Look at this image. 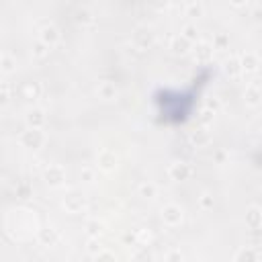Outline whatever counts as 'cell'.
Masks as SVG:
<instances>
[{
  "label": "cell",
  "mask_w": 262,
  "mask_h": 262,
  "mask_svg": "<svg viewBox=\"0 0 262 262\" xmlns=\"http://www.w3.org/2000/svg\"><path fill=\"white\" fill-rule=\"evenodd\" d=\"M8 98H10V86H8V82H2L0 84V100L6 102Z\"/></svg>",
  "instance_id": "74e56055"
},
{
  "label": "cell",
  "mask_w": 262,
  "mask_h": 262,
  "mask_svg": "<svg viewBox=\"0 0 262 262\" xmlns=\"http://www.w3.org/2000/svg\"><path fill=\"white\" fill-rule=\"evenodd\" d=\"M162 219H164L166 225H178L182 221V209L178 205H172L170 203V205H166L162 209Z\"/></svg>",
  "instance_id": "30bf717a"
},
{
  "label": "cell",
  "mask_w": 262,
  "mask_h": 262,
  "mask_svg": "<svg viewBox=\"0 0 262 262\" xmlns=\"http://www.w3.org/2000/svg\"><path fill=\"white\" fill-rule=\"evenodd\" d=\"M61 205H63L66 211H70V213H80V211L86 207V201H84L82 192H78V190H68V192L63 194V199H61Z\"/></svg>",
  "instance_id": "3957f363"
},
{
  "label": "cell",
  "mask_w": 262,
  "mask_h": 262,
  "mask_svg": "<svg viewBox=\"0 0 262 262\" xmlns=\"http://www.w3.org/2000/svg\"><path fill=\"white\" fill-rule=\"evenodd\" d=\"M235 262H262V254L256 248H242L235 254Z\"/></svg>",
  "instance_id": "2e32d148"
},
{
  "label": "cell",
  "mask_w": 262,
  "mask_h": 262,
  "mask_svg": "<svg viewBox=\"0 0 262 262\" xmlns=\"http://www.w3.org/2000/svg\"><path fill=\"white\" fill-rule=\"evenodd\" d=\"M96 262H117L115 254L108 252V250H102L100 254H96Z\"/></svg>",
  "instance_id": "d590c367"
},
{
  "label": "cell",
  "mask_w": 262,
  "mask_h": 262,
  "mask_svg": "<svg viewBox=\"0 0 262 262\" xmlns=\"http://www.w3.org/2000/svg\"><path fill=\"white\" fill-rule=\"evenodd\" d=\"M252 18H254L256 23H262V4H254V8H252Z\"/></svg>",
  "instance_id": "ab89813d"
},
{
  "label": "cell",
  "mask_w": 262,
  "mask_h": 262,
  "mask_svg": "<svg viewBox=\"0 0 262 262\" xmlns=\"http://www.w3.org/2000/svg\"><path fill=\"white\" fill-rule=\"evenodd\" d=\"M223 72H225L229 78H237V76L242 74V63H239V57L229 55V57L223 61Z\"/></svg>",
  "instance_id": "ac0fdd59"
},
{
  "label": "cell",
  "mask_w": 262,
  "mask_h": 262,
  "mask_svg": "<svg viewBox=\"0 0 262 262\" xmlns=\"http://www.w3.org/2000/svg\"><path fill=\"white\" fill-rule=\"evenodd\" d=\"M180 35H182L184 39H188L190 43H196V39H199V27H196L194 23H184V25L180 27Z\"/></svg>",
  "instance_id": "7402d4cb"
},
{
  "label": "cell",
  "mask_w": 262,
  "mask_h": 262,
  "mask_svg": "<svg viewBox=\"0 0 262 262\" xmlns=\"http://www.w3.org/2000/svg\"><path fill=\"white\" fill-rule=\"evenodd\" d=\"M227 45H229V35L225 31L213 35V49H227Z\"/></svg>",
  "instance_id": "4316f807"
},
{
  "label": "cell",
  "mask_w": 262,
  "mask_h": 262,
  "mask_svg": "<svg viewBox=\"0 0 262 262\" xmlns=\"http://www.w3.org/2000/svg\"><path fill=\"white\" fill-rule=\"evenodd\" d=\"M80 176H82V180H86V182H92V180H94V168H90V166H82V170H80Z\"/></svg>",
  "instance_id": "8d00e7d4"
},
{
  "label": "cell",
  "mask_w": 262,
  "mask_h": 262,
  "mask_svg": "<svg viewBox=\"0 0 262 262\" xmlns=\"http://www.w3.org/2000/svg\"><path fill=\"white\" fill-rule=\"evenodd\" d=\"M213 205H215V201H213V196H211L209 192H203V194L199 196V207H201L203 211L213 209Z\"/></svg>",
  "instance_id": "4dcf8cb0"
},
{
  "label": "cell",
  "mask_w": 262,
  "mask_h": 262,
  "mask_svg": "<svg viewBox=\"0 0 262 262\" xmlns=\"http://www.w3.org/2000/svg\"><path fill=\"white\" fill-rule=\"evenodd\" d=\"M239 63H242V72H246V74H254V72H258V68H260V59H258V55L252 53V51L242 53V55H239Z\"/></svg>",
  "instance_id": "7c38bea8"
},
{
  "label": "cell",
  "mask_w": 262,
  "mask_h": 262,
  "mask_svg": "<svg viewBox=\"0 0 262 262\" xmlns=\"http://www.w3.org/2000/svg\"><path fill=\"white\" fill-rule=\"evenodd\" d=\"M96 164H98V168H102L106 172L115 170L117 168V156H115V151L113 149H100L96 154Z\"/></svg>",
  "instance_id": "ba28073f"
},
{
  "label": "cell",
  "mask_w": 262,
  "mask_h": 262,
  "mask_svg": "<svg viewBox=\"0 0 262 262\" xmlns=\"http://www.w3.org/2000/svg\"><path fill=\"white\" fill-rule=\"evenodd\" d=\"M244 98H246L248 104H258V102L262 100V86L256 84V82L248 84L246 90H244Z\"/></svg>",
  "instance_id": "e0dca14e"
},
{
  "label": "cell",
  "mask_w": 262,
  "mask_h": 262,
  "mask_svg": "<svg viewBox=\"0 0 262 262\" xmlns=\"http://www.w3.org/2000/svg\"><path fill=\"white\" fill-rule=\"evenodd\" d=\"M20 143H23L25 147H29V149H39V147L45 143V133H43L41 129L29 127L27 131L20 133Z\"/></svg>",
  "instance_id": "7a4b0ae2"
},
{
  "label": "cell",
  "mask_w": 262,
  "mask_h": 262,
  "mask_svg": "<svg viewBox=\"0 0 262 262\" xmlns=\"http://www.w3.org/2000/svg\"><path fill=\"white\" fill-rule=\"evenodd\" d=\"M86 248H88V252H92L94 256L102 252V246H100V239H98V237H90L88 244H86Z\"/></svg>",
  "instance_id": "d6a6232c"
},
{
  "label": "cell",
  "mask_w": 262,
  "mask_h": 262,
  "mask_svg": "<svg viewBox=\"0 0 262 262\" xmlns=\"http://www.w3.org/2000/svg\"><path fill=\"white\" fill-rule=\"evenodd\" d=\"M164 260H166V262H184V256H182L180 250H170Z\"/></svg>",
  "instance_id": "e575fe53"
},
{
  "label": "cell",
  "mask_w": 262,
  "mask_h": 262,
  "mask_svg": "<svg viewBox=\"0 0 262 262\" xmlns=\"http://www.w3.org/2000/svg\"><path fill=\"white\" fill-rule=\"evenodd\" d=\"M205 108H209L211 113H217V108H219V100H217L215 96H209V98L205 100Z\"/></svg>",
  "instance_id": "f35d334b"
},
{
  "label": "cell",
  "mask_w": 262,
  "mask_h": 262,
  "mask_svg": "<svg viewBox=\"0 0 262 262\" xmlns=\"http://www.w3.org/2000/svg\"><path fill=\"white\" fill-rule=\"evenodd\" d=\"M188 139H190V143H192V145L203 147V145H207V143L211 141V133H209V129H207V127L199 125V127H194V129L190 131Z\"/></svg>",
  "instance_id": "4fadbf2b"
},
{
  "label": "cell",
  "mask_w": 262,
  "mask_h": 262,
  "mask_svg": "<svg viewBox=\"0 0 262 262\" xmlns=\"http://www.w3.org/2000/svg\"><path fill=\"white\" fill-rule=\"evenodd\" d=\"M43 178H45V182H47L49 186H59V184H63V180H66V170H63L61 166H57V164L47 166L45 172H43Z\"/></svg>",
  "instance_id": "5b68a950"
},
{
  "label": "cell",
  "mask_w": 262,
  "mask_h": 262,
  "mask_svg": "<svg viewBox=\"0 0 262 262\" xmlns=\"http://www.w3.org/2000/svg\"><path fill=\"white\" fill-rule=\"evenodd\" d=\"M170 49H172L176 55H184V53H188V51L192 49V43H190L188 39H184L180 33H176V35L170 37Z\"/></svg>",
  "instance_id": "8fae6325"
},
{
  "label": "cell",
  "mask_w": 262,
  "mask_h": 262,
  "mask_svg": "<svg viewBox=\"0 0 262 262\" xmlns=\"http://www.w3.org/2000/svg\"><path fill=\"white\" fill-rule=\"evenodd\" d=\"M74 20H76L78 25H90V23L94 20V16H92V12H90L86 6H78V8L74 10Z\"/></svg>",
  "instance_id": "44dd1931"
},
{
  "label": "cell",
  "mask_w": 262,
  "mask_h": 262,
  "mask_svg": "<svg viewBox=\"0 0 262 262\" xmlns=\"http://www.w3.org/2000/svg\"><path fill=\"white\" fill-rule=\"evenodd\" d=\"M225 158H227L225 149H217V151H215V162H217V164H223V162H225Z\"/></svg>",
  "instance_id": "60d3db41"
},
{
  "label": "cell",
  "mask_w": 262,
  "mask_h": 262,
  "mask_svg": "<svg viewBox=\"0 0 262 262\" xmlns=\"http://www.w3.org/2000/svg\"><path fill=\"white\" fill-rule=\"evenodd\" d=\"M25 121H27L29 127L41 129V127L45 125V111L39 108V106H33V108H29V111L25 113Z\"/></svg>",
  "instance_id": "9c48e42d"
},
{
  "label": "cell",
  "mask_w": 262,
  "mask_h": 262,
  "mask_svg": "<svg viewBox=\"0 0 262 262\" xmlns=\"http://www.w3.org/2000/svg\"><path fill=\"white\" fill-rule=\"evenodd\" d=\"M149 239H151V233L147 229H135V242H137V246H149Z\"/></svg>",
  "instance_id": "f1b7e54d"
},
{
  "label": "cell",
  "mask_w": 262,
  "mask_h": 262,
  "mask_svg": "<svg viewBox=\"0 0 262 262\" xmlns=\"http://www.w3.org/2000/svg\"><path fill=\"white\" fill-rule=\"evenodd\" d=\"M192 51H194V59L196 61H207L213 55V45L207 43V41H196L194 47H192Z\"/></svg>",
  "instance_id": "9a60e30c"
},
{
  "label": "cell",
  "mask_w": 262,
  "mask_h": 262,
  "mask_svg": "<svg viewBox=\"0 0 262 262\" xmlns=\"http://www.w3.org/2000/svg\"><path fill=\"white\" fill-rule=\"evenodd\" d=\"M31 53H33V57L43 59V57L49 53V45H45L41 39H37V41H33V43H31Z\"/></svg>",
  "instance_id": "d4e9b609"
},
{
  "label": "cell",
  "mask_w": 262,
  "mask_h": 262,
  "mask_svg": "<svg viewBox=\"0 0 262 262\" xmlns=\"http://www.w3.org/2000/svg\"><path fill=\"white\" fill-rule=\"evenodd\" d=\"M31 184L29 182H18L16 184V196H20V199H29L31 196Z\"/></svg>",
  "instance_id": "1f68e13d"
},
{
  "label": "cell",
  "mask_w": 262,
  "mask_h": 262,
  "mask_svg": "<svg viewBox=\"0 0 262 262\" xmlns=\"http://www.w3.org/2000/svg\"><path fill=\"white\" fill-rule=\"evenodd\" d=\"M86 231L90 237H100L104 231V223L98 219H90V221H86Z\"/></svg>",
  "instance_id": "cb8c5ba5"
},
{
  "label": "cell",
  "mask_w": 262,
  "mask_h": 262,
  "mask_svg": "<svg viewBox=\"0 0 262 262\" xmlns=\"http://www.w3.org/2000/svg\"><path fill=\"white\" fill-rule=\"evenodd\" d=\"M168 174H170L172 180L182 182V180H188L192 176V166L186 164V162H182V160H176V162H172L168 166Z\"/></svg>",
  "instance_id": "277c9868"
},
{
  "label": "cell",
  "mask_w": 262,
  "mask_h": 262,
  "mask_svg": "<svg viewBox=\"0 0 262 262\" xmlns=\"http://www.w3.org/2000/svg\"><path fill=\"white\" fill-rule=\"evenodd\" d=\"M18 92H20V96H23L25 100H37V98L41 96L43 88H41V82H37V80H27V82L20 84Z\"/></svg>",
  "instance_id": "52a82bcc"
},
{
  "label": "cell",
  "mask_w": 262,
  "mask_h": 262,
  "mask_svg": "<svg viewBox=\"0 0 262 262\" xmlns=\"http://www.w3.org/2000/svg\"><path fill=\"white\" fill-rule=\"evenodd\" d=\"M246 223H248V227L258 229L260 223H262V211L258 207H250L248 213H246Z\"/></svg>",
  "instance_id": "ffe728a7"
},
{
  "label": "cell",
  "mask_w": 262,
  "mask_h": 262,
  "mask_svg": "<svg viewBox=\"0 0 262 262\" xmlns=\"http://www.w3.org/2000/svg\"><path fill=\"white\" fill-rule=\"evenodd\" d=\"M184 14L186 16H203V4L196 0H190L184 4Z\"/></svg>",
  "instance_id": "484cf974"
},
{
  "label": "cell",
  "mask_w": 262,
  "mask_h": 262,
  "mask_svg": "<svg viewBox=\"0 0 262 262\" xmlns=\"http://www.w3.org/2000/svg\"><path fill=\"white\" fill-rule=\"evenodd\" d=\"M98 94H100V98L111 100V98H115V96H117V86H115L113 82L104 80V82H100V84H98Z\"/></svg>",
  "instance_id": "603a6c76"
},
{
  "label": "cell",
  "mask_w": 262,
  "mask_h": 262,
  "mask_svg": "<svg viewBox=\"0 0 262 262\" xmlns=\"http://www.w3.org/2000/svg\"><path fill=\"white\" fill-rule=\"evenodd\" d=\"M133 262H156V256L149 246H137L133 250Z\"/></svg>",
  "instance_id": "d6986e66"
},
{
  "label": "cell",
  "mask_w": 262,
  "mask_h": 262,
  "mask_svg": "<svg viewBox=\"0 0 262 262\" xmlns=\"http://www.w3.org/2000/svg\"><path fill=\"white\" fill-rule=\"evenodd\" d=\"M131 41H133L135 49H149V47L154 45L156 37H154V31H151L149 27L139 25V27L133 29V33H131Z\"/></svg>",
  "instance_id": "6da1fadb"
},
{
  "label": "cell",
  "mask_w": 262,
  "mask_h": 262,
  "mask_svg": "<svg viewBox=\"0 0 262 262\" xmlns=\"http://www.w3.org/2000/svg\"><path fill=\"white\" fill-rule=\"evenodd\" d=\"M39 39L45 43V45H55L57 41H59V31H57V27L53 25V23H49V20H45L43 25H41V31H39Z\"/></svg>",
  "instance_id": "8992f818"
},
{
  "label": "cell",
  "mask_w": 262,
  "mask_h": 262,
  "mask_svg": "<svg viewBox=\"0 0 262 262\" xmlns=\"http://www.w3.org/2000/svg\"><path fill=\"white\" fill-rule=\"evenodd\" d=\"M39 242L43 244V246H55L57 242H59V231L55 229V227H41L39 229Z\"/></svg>",
  "instance_id": "5bb4252c"
},
{
  "label": "cell",
  "mask_w": 262,
  "mask_h": 262,
  "mask_svg": "<svg viewBox=\"0 0 262 262\" xmlns=\"http://www.w3.org/2000/svg\"><path fill=\"white\" fill-rule=\"evenodd\" d=\"M258 229H260V231H262V223H260V227H258Z\"/></svg>",
  "instance_id": "b9f144b4"
},
{
  "label": "cell",
  "mask_w": 262,
  "mask_h": 262,
  "mask_svg": "<svg viewBox=\"0 0 262 262\" xmlns=\"http://www.w3.org/2000/svg\"><path fill=\"white\" fill-rule=\"evenodd\" d=\"M139 194H141L143 199H154V196H156V186H154L151 182H143V184L139 186Z\"/></svg>",
  "instance_id": "f546056e"
},
{
  "label": "cell",
  "mask_w": 262,
  "mask_h": 262,
  "mask_svg": "<svg viewBox=\"0 0 262 262\" xmlns=\"http://www.w3.org/2000/svg\"><path fill=\"white\" fill-rule=\"evenodd\" d=\"M14 66H16V63H14V59H12L6 51H4V53H0V70H2L4 74L12 72V70H14Z\"/></svg>",
  "instance_id": "83f0119b"
},
{
  "label": "cell",
  "mask_w": 262,
  "mask_h": 262,
  "mask_svg": "<svg viewBox=\"0 0 262 262\" xmlns=\"http://www.w3.org/2000/svg\"><path fill=\"white\" fill-rule=\"evenodd\" d=\"M213 115H215V113H211L209 108H203V111L199 113V123H201L203 127H207V123L213 121Z\"/></svg>",
  "instance_id": "836d02e7"
}]
</instances>
